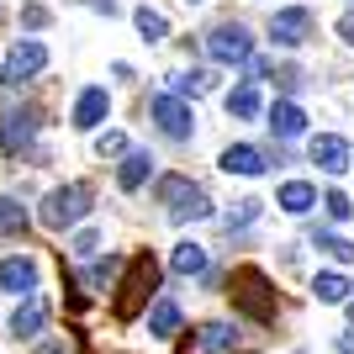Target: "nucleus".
Returning a JSON list of instances; mask_svg holds the SVG:
<instances>
[{
	"mask_svg": "<svg viewBox=\"0 0 354 354\" xmlns=\"http://www.w3.org/2000/svg\"><path fill=\"white\" fill-rule=\"evenodd\" d=\"M133 21H138V32H143V43H164V37H169V21H164V11H153V6H138Z\"/></svg>",
	"mask_w": 354,
	"mask_h": 354,
	"instance_id": "5701e85b",
	"label": "nucleus"
},
{
	"mask_svg": "<svg viewBox=\"0 0 354 354\" xmlns=\"http://www.w3.org/2000/svg\"><path fill=\"white\" fill-rule=\"evenodd\" d=\"M275 207L291 212V217H307V212L317 207V191H312L307 180H286L281 191H275Z\"/></svg>",
	"mask_w": 354,
	"mask_h": 354,
	"instance_id": "f3484780",
	"label": "nucleus"
},
{
	"mask_svg": "<svg viewBox=\"0 0 354 354\" xmlns=\"http://www.w3.org/2000/svg\"><path fill=\"white\" fill-rule=\"evenodd\" d=\"M265 111V101H259V85L254 80H243L238 90H227V117H238V122H254Z\"/></svg>",
	"mask_w": 354,
	"mask_h": 354,
	"instance_id": "6ab92c4d",
	"label": "nucleus"
},
{
	"mask_svg": "<svg viewBox=\"0 0 354 354\" xmlns=\"http://www.w3.org/2000/svg\"><path fill=\"white\" fill-rule=\"evenodd\" d=\"M307 159L317 164L323 175H344V169H349V143H344L339 133H317L307 143Z\"/></svg>",
	"mask_w": 354,
	"mask_h": 354,
	"instance_id": "9b49d317",
	"label": "nucleus"
},
{
	"mask_svg": "<svg viewBox=\"0 0 354 354\" xmlns=\"http://www.w3.org/2000/svg\"><path fill=\"white\" fill-rule=\"evenodd\" d=\"M127 275H122V286H117V317H138V307H143L148 296L159 291V259H153V254H133V259H127Z\"/></svg>",
	"mask_w": 354,
	"mask_h": 354,
	"instance_id": "7ed1b4c3",
	"label": "nucleus"
},
{
	"mask_svg": "<svg viewBox=\"0 0 354 354\" xmlns=\"http://www.w3.org/2000/svg\"><path fill=\"white\" fill-rule=\"evenodd\" d=\"M43 69H48V48L37 43V37H21V43L6 53V64H0V85L21 90L32 74H43Z\"/></svg>",
	"mask_w": 354,
	"mask_h": 354,
	"instance_id": "39448f33",
	"label": "nucleus"
},
{
	"mask_svg": "<svg viewBox=\"0 0 354 354\" xmlns=\"http://www.w3.org/2000/svg\"><path fill=\"white\" fill-rule=\"evenodd\" d=\"M312 249H323L328 259H339V265H349V259H354V243H349V238H339V233H312Z\"/></svg>",
	"mask_w": 354,
	"mask_h": 354,
	"instance_id": "393cba45",
	"label": "nucleus"
},
{
	"mask_svg": "<svg viewBox=\"0 0 354 354\" xmlns=\"http://www.w3.org/2000/svg\"><path fill=\"white\" fill-rule=\"evenodd\" d=\"M270 133L281 138V143H286V138H301V133H307V111H301L296 101H275V106H270Z\"/></svg>",
	"mask_w": 354,
	"mask_h": 354,
	"instance_id": "2eb2a0df",
	"label": "nucleus"
},
{
	"mask_svg": "<svg viewBox=\"0 0 354 354\" xmlns=\"http://www.w3.org/2000/svg\"><path fill=\"white\" fill-rule=\"evenodd\" d=\"M169 270H175V275H207V249H201L196 238L175 243V254H169Z\"/></svg>",
	"mask_w": 354,
	"mask_h": 354,
	"instance_id": "412c9836",
	"label": "nucleus"
},
{
	"mask_svg": "<svg viewBox=\"0 0 354 354\" xmlns=\"http://www.w3.org/2000/svg\"><path fill=\"white\" fill-rule=\"evenodd\" d=\"M0 16H6V11H0Z\"/></svg>",
	"mask_w": 354,
	"mask_h": 354,
	"instance_id": "4c0bfd02",
	"label": "nucleus"
},
{
	"mask_svg": "<svg viewBox=\"0 0 354 354\" xmlns=\"http://www.w3.org/2000/svg\"><path fill=\"white\" fill-rule=\"evenodd\" d=\"M333 354H354V333H339V344H333Z\"/></svg>",
	"mask_w": 354,
	"mask_h": 354,
	"instance_id": "f704fd0d",
	"label": "nucleus"
},
{
	"mask_svg": "<svg viewBox=\"0 0 354 354\" xmlns=\"http://www.w3.org/2000/svg\"><path fill=\"white\" fill-rule=\"evenodd\" d=\"M201 90H212V74H201V69H185V74H175V90H169V95L191 101V95H201Z\"/></svg>",
	"mask_w": 354,
	"mask_h": 354,
	"instance_id": "a878e982",
	"label": "nucleus"
},
{
	"mask_svg": "<svg viewBox=\"0 0 354 354\" xmlns=\"http://www.w3.org/2000/svg\"><path fill=\"white\" fill-rule=\"evenodd\" d=\"M227 296H233V307L243 312V317H254V323H270V317H275V286H270V275L259 265L233 270Z\"/></svg>",
	"mask_w": 354,
	"mask_h": 354,
	"instance_id": "f03ea898",
	"label": "nucleus"
},
{
	"mask_svg": "<svg viewBox=\"0 0 354 354\" xmlns=\"http://www.w3.org/2000/svg\"><path fill=\"white\" fill-rule=\"evenodd\" d=\"M349 323H354V301H349Z\"/></svg>",
	"mask_w": 354,
	"mask_h": 354,
	"instance_id": "c9c22d12",
	"label": "nucleus"
},
{
	"mask_svg": "<svg viewBox=\"0 0 354 354\" xmlns=\"http://www.w3.org/2000/svg\"><path fill=\"white\" fill-rule=\"evenodd\" d=\"M21 21H27V27H48V11H43V6H27V11H21Z\"/></svg>",
	"mask_w": 354,
	"mask_h": 354,
	"instance_id": "2f4dec72",
	"label": "nucleus"
},
{
	"mask_svg": "<svg viewBox=\"0 0 354 354\" xmlns=\"http://www.w3.org/2000/svg\"><path fill=\"white\" fill-rule=\"evenodd\" d=\"M122 265H127V259H117V254H111V259H95V265L85 270V286H95V291H101V286L111 281V275H117Z\"/></svg>",
	"mask_w": 354,
	"mask_h": 354,
	"instance_id": "cd10ccee",
	"label": "nucleus"
},
{
	"mask_svg": "<svg viewBox=\"0 0 354 354\" xmlns=\"http://www.w3.org/2000/svg\"><path fill=\"white\" fill-rule=\"evenodd\" d=\"M222 169H227V175H265L270 164L254 143H227L222 148Z\"/></svg>",
	"mask_w": 354,
	"mask_h": 354,
	"instance_id": "4468645a",
	"label": "nucleus"
},
{
	"mask_svg": "<svg viewBox=\"0 0 354 354\" xmlns=\"http://www.w3.org/2000/svg\"><path fill=\"white\" fill-rule=\"evenodd\" d=\"M90 201H95V191H90L85 180L53 185V191L43 196V207H37V222H43L48 233H64V227H74V222L90 217Z\"/></svg>",
	"mask_w": 354,
	"mask_h": 354,
	"instance_id": "f257e3e1",
	"label": "nucleus"
},
{
	"mask_svg": "<svg viewBox=\"0 0 354 354\" xmlns=\"http://www.w3.org/2000/svg\"><path fill=\"white\" fill-rule=\"evenodd\" d=\"M32 138H37V111H32V106H21V111H0V143H6V153H21V148L32 143Z\"/></svg>",
	"mask_w": 354,
	"mask_h": 354,
	"instance_id": "1a4fd4ad",
	"label": "nucleus"
},
{
	"mask_svg": "<svg viewBox=\"0 0 354 354\" xmlns=\"http://www.w3.org/2000/svg\"><path fill=\"white\" fill-rule=\"evenodd\" d=\"M339 37H344V43H354V11L339 16Z\"/></svg>",
	"mask_w": 354,
	"mask_h": 354,
	"instance_id": "473e14b6",
	"label": "nucleus"
},
{
	"mask_svg": "<svg viewBox=\"0 0 354 354\" xmlns=\"http://www.w3.org/2000/svg\"><path fill=\"white\" fill-rule=\"evenodd\" d=\"M196 349H201V354H233L238 349L233 323H207V328H201V339H196Z\"/></svg>",
	"mask_w": 354,
	"mask_h": 354,
	"instance_id": "4be33fe9",
	"label": "nucleus"
},
{
	"mask_svg": "<svg viewBox=\"0 0 354 354\" xmlns=\"http://www.w3.org/2000/svg\"><path fill=\"white\" fill-rule=\"evenodd\" d=\"M95 249H101V233H95V227H85V233H74V254H80V259H90Z\"/></svg>",
	"mask_w": 354,
	"mask_h": 354,
	"instance_id": "7c9ffc66",
	"label": "nucleus"
},
{
	"mask_svg": "<svg viewBox=\"0 0 354 354\" xmlns=\"http://www.w3.org/2000/svg\"><path fill=\"white\" fill-rule=\"evenodd\" d=\"M95 153H101V159H117V153H127V138L122 133H101L95 138Z\"/></svg>",
	"mask_w": 354,
	"mask_h": 354,
	"instance_id": "c756f323",
	"label": "nucleus"
},
{
	"mask_svg": "<svg viewBox=\"0 0 354 354\" xmlns=\"http://www.w3.org/2000/svg\"><path fill=\"white\" fill-rule=\"evenodd\" d=\"M259 207H265V201H254V196H249V201H238V207L222 217V227H227V233H233V227H249V222L259 217Z\"/></svg>",
	"mask_w": 354,
	"mask_h": 354,
	"instance_id": "bb28decb",
	"label": "nucleus"
},
{
	"mask_svg": "<svg viewBox=\"0 0 354 354\" xmlns=\"http://www.w3.org/2000/svg\"><path fill=\"white\" fill-rule=\"evenodd\" d=\"M349 291H354V286L344 281L339 270H317V275H312V296H317V301H328V307H344V301H349Z\"/></svg>",
	"mask_w": 354,
	"mask_h": 354,
	"instance_id": "aec40b11",
	"label": "nucleus"
},
{
	"mask_svg": "<svg viewBox=\"0 0 354 354\" xmlns=\"http://www.w3.org/2000/svg\"><path fill=\"white\" fill-rule=\"evenodd\" d=\"M0 291H11V296L37 291V259H32V254H11V259H0Z\"/></svg>",
	"mask_w": 354,
	"mask_h": 354,
	"instance_id": "f8f14e48",
	"label": "nucleus"
},
{
	"mask_svg": "<svg viewBox=\"0 0 354 354\" xmlns=\"http://www.w3.org/2000/svg\"><path fill=\"white\" fill-rule=\"evenodd\" d=\"M207 53L217 64H249L254 59V37L243 21H217V27L207 32Z\"/></svg>",
	"mask_w": 354,
	"mask_h": 354,
	"instance_id": "423d86ee",
	"label": "nucleus"
},
{
	"mask_svg": "<svg viewBox=\"0 0 354 354\" xmlns=\"http://www.w3.org/2000/svg\"><path fill=\"white\" fill-rule=\"evenodd\" d=\"M148 175H153V153H148V148H133V153L122 159V169H117V185L122 191H143Z\"/></svg>",
	"mask_w": 354,
	"mask_h": 354,
	"instance_id": "dca6fc26",
	"label": "nucleus"
},
{
	"mask_svg": "<svg viewBox=\"0 0 354 354\" xmlns=\"http://www.w3.org/2000/svg\"><path fill=\"white\" fill-rule=\"evenodd\" d=\"M16 233H27V207L0 196V238H16Z\"/></svg>",
	"mask_w": 354,
	"mask_h": 354,
	"instance_id": "b1692460",
	"label": "nucleus"
},
{
	"mask_svg": "<svg viewBox=\"0 0 354 354\" xmlns=\"http://www.w3.org/2000/svg\"><path fill=\"white\" fill-rule=\"evenodd\" d=\"M159 201L169 207V222H201L212 217V196L185 175H164L159 180Z\"/></svg>",
	"mask_w": 354,
	"mask_h": 354,
	"instance_id": "20e7f679",
	"label": "nucleus"
},
{
	"mask_svg": "<svg viewBox=\"0 0 354 354\" xmlns=\"http://www.w3.org/2000/svg\"><path fill=\"white\" fill-rule=\"evenodd\" d=\"M323 212H328L333 222H349V217H354V201H349L344 191H328V196H323Z\"/></svg>",
	"mask_w": 354,
	"mask_h": 354,
	"instance_id": "c85d7f7f",
	"label": "nucleus"
},
{
	"mask_svg": "<svg viewBox=\"0 0 354 354\" xmlns=\"http://www.w3.org/2000/svg\"><path fill=\"white\" fill-rule=\"evenodd\" d=\"M37 354H74L64 339H48V344H37Z\"/></svg>",
	"mask_w": 354,
	"mask_h": 354,
	"instance_id": "72a5a7b5",
	"label": "nucleus"
},
{
	"mask_svg": "<svg viewBox=\"0 0 354 354\" xmlns=\"http://www.w3.org/2000/svg\"><path fill=\"white\" fill-rule=\"evenodd\" d=\"M185 6H196V0H185Z\"/></svg>",
	"mask_w": 354,
	"mask_h": 354,
	"instance_id": "e433bc0d",
	"label": "nucleus"
},
{
	"mask_svg": "<svg viewBox=\"0 0 354 354\" xmlns=\"http://www.w3.org/2000/svg\"><path fill=\"white\" fill-rule=\"evenodd\" d=\"M148 333H153V339H175L180 333V301L159 296V301L148 307Z\"/></svg>",
	"mask_w": 354,
	"mask_h": 354,
	"instance_id": "a211bd4d",
	"label": "nucleus"
},
{
	"mask_svg": "<svg viewBox=\"0 0 354 354\" xmlns=\"http://www.w3.org/2000/svg\"><path fill=\"white\" fill-rule=\"evenodd\" d=\"M148 117L159 122V133L175 138V143H185V138L196 133V111H191V101H180V95H153V101H148Z\"/></svg>",
	"mask_w": 354,
	"mask_h": 354,
	"instance_id": "0eeeda50",
	"label": "nucleus"
},
{
	"mask_svg": "<svg viewBox=\"0 0 354 354\" xmlns=\"http://www.w3.org/2000/svg\"><path fill=\"white\" fill-rule=\"evenodd\" d=\"M43 328H48V296L27 291L16 301V312H11V339H37Z\"/></svg>",
	"mask_w": 354,
	"mask_h": 354,
	"instance_id": "9d476101",
	"label": "nucleus"
},
{
	"mask_svg": "<svg viewBox=\"0 0 354 354\" xmlns=\"http://www.w3.org/2000/svg\"><path fill=\"white\" fill-rule=\"evenodd\" d=\"M106 111H111V95H106L101 85L80 90V101H74V127H80V133H95L106 122Z\"/></svg>",
	"mask_w": 354,
	"mask_h": 354,
	"instance_id": "ddd939ff",
	"label": "nucleus"
},
{
	"mask_svg": "<svg viewBox=\"0 0 354 354\" xmlns=\"http://www.w3.org/2000/svg\"><path fill=\"white\" fill-rule=\"evenodd\" d=\"M312 32H317V21H312L307 6H286V11L270 16V37H275L281 48H301Z\"/></svg>",
	"mask_w": 354,
	"mask_h": 354,
	"instance_id": "6e6552de",
	"label": "nucleus"
}]
</instances>
